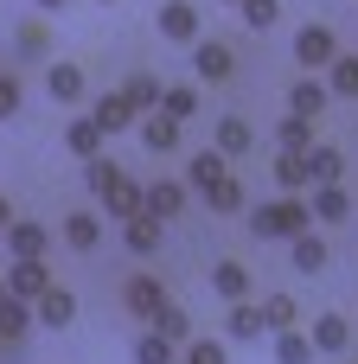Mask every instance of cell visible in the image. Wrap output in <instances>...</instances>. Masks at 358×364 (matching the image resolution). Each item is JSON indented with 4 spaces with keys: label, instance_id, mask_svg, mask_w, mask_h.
Returning a JSON list of instances; mask_svg holds the SVG:
<instances>
[{
    "label": "cell",
    "instance_id": "7",
    "mask_svg": "<svg viewBox=\"0 0 358 364\" xmlns=\"http://www.w3.org/2000/svg\"><path fill=\"white\" fill-rule=\"evenodd\" d=\"M32 320H45V326H51V333H64V326H70V320H77V294H70V288H58V282H51V288H45V294H38V301H32Z\"/></svg>",
    "mask_w": 358,
    "mask_h": 364
},
{
    "label": "cell",
    "instance_id": "34",
    "mask_svg": "<svg viewBox=\"0 0 358 364\" xmlns=\"http://www.w3.org/2000/svg\"><path fill=\"white\" fill-rule=\"evenodd\" d=\"M237 13H243L250 32H269V26L282 19V0H237Z\"/></svg>",
    "mask_w": 358,
    "mask_h": 364
},
{
    "label": "cell",
    "instance_id": "16",
    "mask_svg": "<svg viewBox=\"0 0 358 364\" xmlns=\"http://www.w3.org/2000/svg\"><path fill=\"white\" fill-rule=\"evenodd\" d=\"M307 205H314V218H320V224H346V218L358 211L352 198H346V186H314V198H307Z\"/></svg>",
    "mask_w": 358,
    "mask_h": 364
},
{
    "label": "cell",
    "instance_id": "4",
    "mask_svg": "<svg viewBox=\"0 0 358 364\" xmlns=\"http://www.w3.org/2000/svg\"><path fill=\"white\" fill-rule=\"evenodd\" d=\"M45 250H51V230L45 224H32V218H13L6 224V256L13 262H45Z\"/></svg>",
    "mask_w": 358,
    "mask_h": 364
},
{
    "label": "cell",
    "instance_id": "33",
    "mask_svg": "<svg viewBox=\"0 0 358 364\" xmlns=\"http://www.w3.org/2000/svg\"><path fill=\"white\" fill-rule=\"evenodd\" d=\"M263 320H269V333H288V326L301 320V307H295V294H269V301H263Z\"/></svg>",
    "mask_w": 358,
    "mask_h": 364
},
{
    "label": "cell",
    "instance_id": "43",
    "mask_svg": "<svg viewBox=\"0 0 358 364\" xmlns=\"http://www.w3.org/2000/svg\"><path fill=\"white\" fill-rule=\"evenodd\" d=\"M38 6H45V13H58V6H70V0H38Z\"/></svg>",
    "mask_w": 358,
    "mask_h": 364
},
{
    "label": "cell",
    "instance_id": "32",
    "mask_svg": "<svg viewBox=\"0 0 358 364\" xmlns=\"http://www.w3.org/2000/svg\"><path fill=\"white\" fill-rule=\"evenodd\" d=\"M186 173H192V186H199V192H211V186L224 179V154H218V147H205V154H199Z\"/></svg>",
    "mask_w": 358,
    "mask_h": 364
},
{
    "label": "cell",
    "instance_id": "8",
    "mask_svg": "<svg viewBox=\"0 0 358 364\" xmlns=\"http://www.w3.org/2000/svg\"><path fill=\"white\" fill-rule=\"evenodd\" d=\"M45 288H51V269H45V262H13V269H6V294H13V301H38Z\"/></svg>",
    "mask_w": 358,
    "mask_h": 364
},
{
    "label": "cell",
    "instance_id": "27",
    "mask_svg": "<svg viewBox=\"0 0 358 364\" xmlns=\"http://www.w3.org/2000/svg\"><path fill=\"white\" fill-rule=\"evenodd\" d=\"M160 115H173V122H192V115H199V90H192V83H173V90H160Z\"/></svg>",
    "mask_w": 358,
    "mask_h": 364
},
{
    "label": "cell",
    "instance_id": "36",
    "mask_svg": "<svg viewBox=\"0 0 358 364\" xmlns=\"http://www.w3.org/2000/svg\"><path fill=\"white\" fill-rule=\"evenodd\" d=\"M122 96L135 102V115H141V109H147V115L160 109V83H154V77H128V90H122Z\"/></svg>",
    "mask_w": 358,
    "mask_h": 364
},
{
    "label": "cell",
    "instance_id": "11",
    "mask_svg": "<svg viewBox=\"0 0 358 364\" xmlns=\"http://www.w3.org/2000/svg\"><path fill=\"white\" fill-rule=\"evenodd\" d=\"M211 147H218L224 160H243V154L256 147V134H250V122H243V115H224V122H218V134H211Z\"/></svg>",
    "mask_w": 358,
    "mask_h": 364
},
{
    "label": "cell",
    "instance_id": "17",
    "mask_svg": "<svg viewBox=\"0 0 358 364\" xmlns=\"http://www.w3.org/2000/svg\"><path fill=\"white\" fill-rule=\"evenodd\" d=\"M179 128H186V122H173V115H160V109L141 115V141H147L154 154H173V147H179Z\"/></svg>",
    "mask_w": 358,
    "mask_h": 364
},
{
    "label": "cell",
    "instance_id": "39",
    "mask_svg": "<svg viewBox=\"0 0 358 364\" xmlns=\"http://www.w3.org/2000/svg\"><path fill=\"white\" fill-rule=\"evenodd\" d=\"M179 364H231V358H224V346H218V339H192Z\"/></svg>",
    "mask_w": 358,
    "mask_h": 364
},
{
    "label": "cell",
    "instance_id": "5",
    "mask_svg": "<svg viewBox=\"0 0 358 364\" xmlns=\"http://www.w3.org/2000/svg\"><path fill=\"white\" fill-rule=\"evenodd\" d=\"M192 70H199L205 83H224V77L237 70V51H231L224 38H199V45H192Z\"/></svg>",
    "mask_w": 358,
    "mask_h": 364
},
{
    "label": "cell",
    "instance_id": "40",
    "mask_svg": "<svg viewBox=\"0 0 358 364\" xmlns=\"http://www.w3.org/2000/svg\"><path fill=\"white\" fill-rule=\"evenodd\" d=\"M19 102H26L19 77H6V70H0V122H6V115H19Z\"/></svg>",
    "mask_w": 358,
    "mask_h": 364
},
{
    "label": "cell",
    "instance_id": "44",
    "mask_svg": "<svg viewBox=\"0 0 358 364\" xmlns=\"http://www.w3.org/2000/svg\"><path fill=\"white\" fill-rule=\"evenodd\" d=\"M0 301H6V275H0Z\"/></svg>",
    "mask_w": 358,
    "mask_h": 364
},
{
    "label": "cell",
    "instance_id": "6",
    "mask_svg": "<svg viewBox=\"0 0 358 364\" xmlns=\"http://www.w3.org/2000/svg\"><path fill=\"white\" fill-rule=\"evenodd\" d=\"M122 301H128V314H135V320H147V326H154V320H160V307H167V288H160L154 275H135V282L122 288Z\"/></svg>",
    "mask_w": 358,
    "mask_h": 364
},
{
    "label": "cell",
    "instance_id": "10",
    "mask_svg": "<svg viewBox=\"0 0 358 364\" xmlns=\"http://www.w3.org/2000/svg\"><path fill=\"white\" fill-rule=\"evenodd\" d=\"M90 122H96L102 134H122V128L135 122V102H128L122 90H109V96H96V109H90Z\"/></svg>",
    "mask_w": 358,
    "mask_h": 364
},
{
    "label": "cell",
    "instance_id": "45",
    "mask_svg": "<svg viewBox=\"0 0 358 364\" xmlns=\"http://www.w3.org/2000/svg\"><path fill=\"white\" fill-rule=\"evenodd\" d=\"M224 6H237V0H224Z\"/></svg>",
    "mask_w": 358,
    "mask_h": 364
},
{
    "label": "cell",
    "instance_id": "23",
    "mask_svg": "<svg viewBox=\"0 0 358 364\" xmlns=\"http://www.w3.org/2000/svg\"><path fill=\"white\" fill-rule=\"evenodd\" d=\"M154 333H160V339H167V346H179V352H186V346H192V339H199V333H192V314H179V307H173V301H167V307H160V320H154Z\"/></svg>",
    "mask_w": 358,
    "mask_h": 364
},
{
    "label": "cell",
    "instance_id": "24",
    "mask_svg": "<svg viewBox=\"0 0 358 364\" xmlns=\"http://www.w3.org/2000/svg\"><path fill=\"white\" fill-rule=\"evenodd\" d=\"M26 326H32V301H0V346H19L26 339Z\"/></svg>",
    "mask_w": 358,
    "mask_h": 364
},
{
    "label": "cell",
    "instance_id": "13",
    "mask_svg": "<svg viewBox=\"0 0 358 364\" xmlns=\"http://www.w3.org/2000/svg\"><path fill=\"white\" fill-rule=\"evenodd\" d=\"M327 102H333V90H327L320 77H301V83L288 90V115H307V122H314V115H320Z\"/></svg>",
    "mask_w": 358,
    "mask_h": 364
},
{
    "label": "cell",
    "instance_id": "42",
    "mask_svg": "<svg viewBox=\"0 0 358 364\" xmlns=\"http://www.w3.org/2000/svg\"><path fill=\"white\" fill-rule=\"evenodd\" d=\"M13 218H19V211H13V205H6V192H0V237H6V224H13Z\"/></svg>",
    "mask_w": 358,
    "mask_h": 364
},
{
    "label": "cell",
    "instance_id": "28",
    "mask_svg": "<svg viewBox=\"0 0 358 364\" xmlns=\"http://www.w3.org/2000/svg\"><path fill=\"white\" fill-rule=\"evenodd\" d=\"M275 141H282V154H314V122L307 115H288L275 128Z\"/></svg>",
    "mask_w": 358,
    "mask_h": 364
},
{
    "label": "cell",
    "instance_id": "19",
    "mask_svg": "<svg viewBox=\"0 0 358 364\" xmlns=\"http://www.w3.org/2000/svg\"><path fill=\"white\" fill-rule=\"evenodd\" d=\"M224 333H231V339H263V333H269V320H263V307H256V301H231Z\"/></svg>",
    "mask_w": 358,
    "mask_h": 364
},
{
    "label": "cell",
    "instance_id": "41",
    "mask_svg": "<svg viewBox=\"0 0 358 364\" xmlns=\"http://www.w3.org/2000/svg\"><path fill=\"white\" fill-rule=\"evenodd\" d=\"M19 51L38 58V51H45V26H19Z\"/></svg>",
    "mask_w": 358,
    "mask_h": 364
},
{
    "label": "cell",
    "instance_id": "12",
    "mask_svg": "<svg viewBox=\"0 0 358 364\" xmlns=\"http://www.w3.org/2000/svg\"><path fill=\"white\" fill-rule=\"evenodd\" d=\"M45 90H51V102H77V96H83V64L58 58V64L45 70Z\"/></svg>",
    "mask_w": 358,
    "mask_h": 364
},
{
    "label": "cell",
    "instance_id": "35",
    "mask_svg": "<svg viewBox=\"0 0 358 364\" xmlns=\"http://www.w3.org/2000/svg\"><path fill=\"white\" fill-rule=\"evenodd\" d=\"M327 90L333 96H358V58H333L327 64Z\"/></svg>",
    "mask_w": 358,
    "mask_h": 364
},
{
    "label": "cell",
    "instance_id": "15",
    "mask_svg": "<svg viewBox=\"0 0 358 364\" xmlns=\"http://www.w3.org/2000/svg\"><path fill=\"white\" fill-rule=\"evenodd\" d=\"M179 211H186V186H179V179H154V186H147V218L167 224V218H179Z\"/></svg>",
    "mask_w": 358,
    "mask_h": 364
},
{
    "label": "cell",
    "instance_id": "37",
    "mask_svg": "<svg viewBox=\"0 0 358 364\" xmlns=\"http://www.w3.org/2000/svg\"><path fill=\"white\" fill-rule=\"evenodd\" d=\"M83 179H90V192H96V198H102V192H115V179H122V166H115V160H102V154H96V160H90V166H83Z\"/></svg>",
    "mask_w": 358,
    "mask_h": 364
},
{
    "label": "cell",
    "instance_id": "14",
    "mask_svg": "<svg viewBox=\"0 0 358 364\" xmlns=\"http://www.w3.org/2000/svg\"><path fill=\"white\" fill-rule=\"evenodd\" d=\"M102 205H109V218H141L147 211V186H135V179H115V192H102Z\"/></svg>",
    "mask_w": 358,
    "mask_h": 364
},
{
    "label": "cell",
    "instance_id": "25",
    "mask_svg": "<svg viewBox=\"0 0 358 364\" xmlns=\"http://www.w3.org/2000/svg\"><path fill=\"white\" fill-rule=\"evenodd\" d=\"M122 243H128L135 256H154V250H160V218H147V211H141V218H128Z\"/></svg>",
    "mask_w": 358,
    "mask_h": 364
},
{
    "label": "cell",
    "instance_id": "21",
    "mask_svg": "<svg viewBox=\"0 0 358 364\" xmlns=\"http://www.w3.org/2000/svg\"><path fill=\"white\" fill-rule=\"evenodd\" d=\"M275 186H282V192H307V186H314V160H307V154H282V160H275Z\"/></svg>",
    "mask_w": 358,
    "mask_h": 364
},
{
    "label": "cell",
    "instance_id": "46",
    "mask_svg": "<svg viewBox=\"0 0 358 364\" xmlns=\"http://www.w3.org/2000/svg\"><path fill=\"white\" fill-rule=\"evenodd\" d=\"M102 6H109V0H102Z\"/></svg>",
    "mask_w": 358,
    "mask_h": 364
},
{
    "label": "cell",
    "instance_id": "18",
    "mask_svg": "<svg viewBox=\"0 0 358 364\" xmlns=\"http://www.w3.org/2000/svg\"><path fill=\"white\" fill-rule=\"evenodd\" d=\"M288 262H295V269H301V275H320V269H327V262H333V256H327V243H320V237H314V230H301V237H295V243H288Z\"/></svg>",
    "mask_w": 358,
    "mask_h": 364
},
{
    "label": "cell",
    "instance_id": "30",
    "mask_svg": "<svg viewBox=\"0 0 358 364\" xmlns=\"http://www.w3.org/2000/svg\"><path fill=\"white\" fill-rule=\"evenodd\" d=\"M135 364H179V346H167L154 326L141 333V346H135Z\"/></svg>",
    "mask_w": 358,
    "mask_h": 364
},
{
    "label": "cell",
    "instance_id": "26",
    "mask_svg": "<svg viewBox=\"0 0 358 364\" xmlns=\"http://www.w3.org/2000/svg\"><path fill=\"white\" fill-rule=\"evenodd\" d=\"M275 364H314V339H307L301 326L275 333Z\"/></svg>",
    "mask_w": 358,
    "mask_h": 364
},
{
    "label": "cell",
    "instance_id": "1",
    "mask_svg": "<svg viewBox=\"0 0 358 364\" xmlns=\"http://www.w3.org/2000/svg\"><path fill=\"white\" fill-rule=\"evenodd\" d=\"M307 224H314V205L295 198V192H282V198H269L263 211H250V230H256L263 243H295Z\"/></svg>",
    "mask_w": 358,
    "mask_h": 364
},
{
    "label": "cell",
    "instance_id": "2",
    "mask_svg": "<svg viewBox=\"0 0 358 364\" xmlns=\"http://www.w3.org/2000/svg\"><path fill=\"white\" fill-rule=\"evenodd\" d=\"M333 58H339V38H333V26H320V19H314V26H301V32H295V64H301L307 77H314V70H327Z\"/></svg>",
    "mask_w": 358,
    "mask_h": 364
},
{
    "label": "cell",
    "instance_id": "31",
    "mask_svg": "<svg viewBox=\"0 0 358 364\" xmlns=\"http://www.w3.org/2000/svg\"><path fill=\"white\" fill-rule=\"evenodd\" d=\"M307 160H314V186H339V173H346V154L339 147H314Z\"/></svg>",
    "mask_w": 358,
    "mask_h": 364
},
{
    "label": "cell",
    "instance_id": "20",
    "mask_svg": "<svg viewBox=\"0 0 358 364\" xmlns=\"http://www.w3.org/2000/svg\"><path fill=\"white\" fill-rule=\"evenodd\" d=\"M64 147H70L77 160H96V154H102V128H96L90 115H77V122L64 128Z\"/></svg>",
    "mask_w": 358,
    "mask_h": 364
},
{
    "label": "cell",
    "instance_id": "3",
    "mask_svg": "<svg viewBox=\"0 0 358 364\" xmlns=\"http://www.w3.org/2000/svg\"><path fill=\"white\" fill-rule=\"evenodd\" d=\"M160 38H167V45H199V38H205L199 6H192V0H167V6H160Z\"/></svg>",
    "mask_w": 358,
    "mask_h": 364
},
{
    "label": "cell",
    "instance_id": "29",
    "mask_svg": "<svg viewBox=\"0 0 358 364\" xmlns=\"http://www.w3.org/2000/svg\"><path fill=\"white\" fill-rule=\"evenodd\" d=\"M211 288H218L224 301H243V294H250V269H243V262H218V269H211Z\"/></svg>",
    "mask_w": 358,
    "mask_h": 364
},
{
    "label": "cell",
    "instance_id": "38",
    "mask_svg": "<svg viewBox=\"0 0 358 364\" xmlns=\"http://www.w3.org/2000/svg\"><path fill=\"white\" fill-rule=\"evenodd\" d=\"M205 198H211V211H224V218H231V211H243V186H237L231 173H224V179H218Z\"/></svg>",
    "mask_w": 358,
    "mask_h": 364
},
{
    "label": "cell",
    "instance_id": "9",
    "mask_svg": "<svg viewBox=\"0 0 358 364\" xmlns=\"http://www.w3.org/2000/svg\"><path fill=\"white\" fill-rule=\"evenodd\" d=\"M307 339H314V352H346V346H352V320H346V314H314Z\"/></svg>",
    "mask_w": 358,
    "mask_h": 364
},
{
    "label": "cell",
    "instance_id": "22",
    "mask_svg": "<svg viewBox=\"0 0 358 364\" xmlns=\"http://www.w3.org/2000/svg\"><path fill=\"white\" fill-rule=\"evenodd\" d=\"M64 243H70V250H96V243H102V218H96V211H70V218H64Z\"/></svg>",
    "mask_w": 358,
    "mask_h": 364
}]
</instances>
